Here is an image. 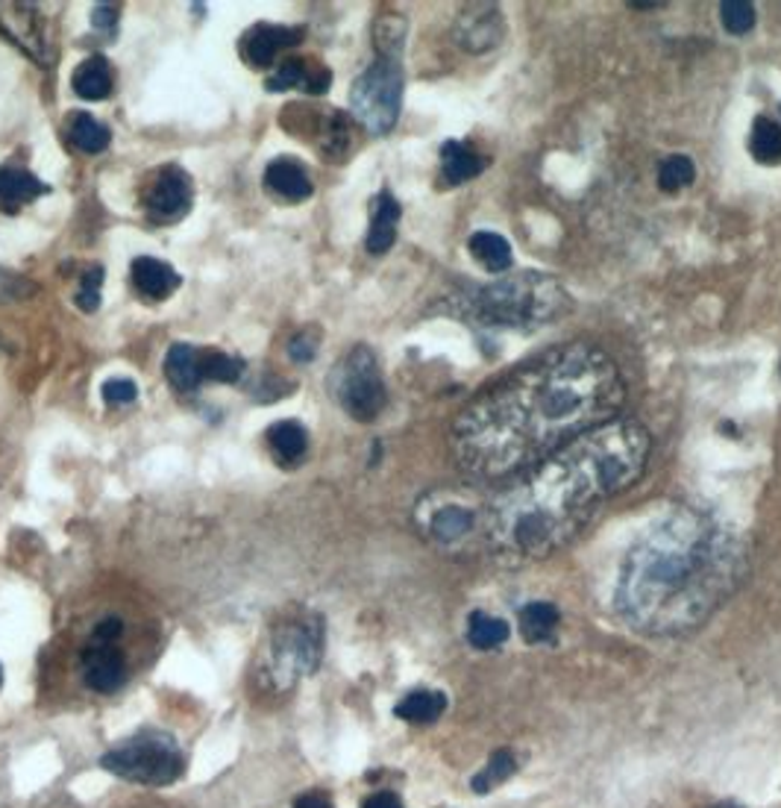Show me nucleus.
<instances>
[{
  "label": "nucleus",
  "mask_w": 781,
  "mask_h": 808,
  "mask_svg": "<svg viewBox=\"0 0 781 808\" xmlns=\"http://www.w3.org/2000/svg\"><path fill=\"white\" fill-rule=\"evenodd\" d=\"M626 383L606 350H547L467 403L453 424L455 462L479 480H517L588 430L614 421Z\"/></svg>",
  "instance_id": "f257e3e1"
},
{
  "label": "nucleus",
  "mask_w": 781,
  "mask_h": 808,
  "mask_svg": "<svg viewBox=\"0 0 781 808\" xmlns=\"http://www.w3.org/2000/svg\"><path fill=\"white\" fill-rule=\"evenodd\" d=\"M649 433L635 421H608L521 473L485 509V541L497 556L544 558L576 539L590 518L640 480Z\"/></svg>",
  "instance_id": "f03ea898"
},
{
  "label": "nucleus",
  "mask_w": 781,
  "mask_h": 808,
  "mask_svg": "<svg viewBox=\"0 0 781 808\" xmlns=\"http://www.w3.org/2000/svg\"><path fill=\"white\" fill-rule=\"evenodd\" d=\"M746 544L711 511L679 509L649 527L623 558L614 603L644 636H687L741 588Z\"/></svg>",
  "instance_id": "7ed1b4c3"
},
{
  "label": "nucleus",
  "mask_w": 781,
  "mask_h": 808,
  "mask_svg": "<svg viewBox=\"0 0 781 808\" xmlns=\"http://www.w3.org/2000/svg\"><path fill=\"white\" fill-rule=\"evenodd\" d=\"M568 309V294L561 289L559 279L523 270L509 274L485 286L473 294L471 312L473 318L488 327L532 329L540 324H550Z\"/></svg>",
  "instance_id": "20e7f679"
},
{
  "label": "nucleus",
  "mask_w": 781,
  "mask_h": 808,
  "mask_svg": "<svg viewBox=\"0 0 781 808\" xmlns=\"http://www.w3.org/2000/svg\"><path fill=\"white\" fill-rule=\"evenodd\" d=\"M103 768L126 782L162 788L183 776L185 759L180 744L162 732H138L103 756Z\"/></svg>",
  "instance_id": "39448f33"
},
{
  "label": "nucleus",
  "mask_w": 781,
  "mask_h": 808,
  "mask_svg": "<svg viewBox=\"0 0 781 808\" xmlns=\"http://www.w3.org/2000/svg\"><path fill=\"white\" fill-rule=\"evenodd\" d=\"M403 68L391 57H379L350 88V109L370 133H388L400 118Z\"/></svg>",
  "instance_id": "423d86ee"
},
{
  "label": "nucleus",
  "mask_w": 781,
  "mask_h": 808,
  "mask_svg": "<svg viewBox=\"0 0 781 808\" xmlns=\"http://www.w3.org/2000/svg\"><path fill=\"white\" fill-rule=\"evenodd\" d=\"M320 647H324V636H320L318 620H303V624L277 629L268 647L265 667H261L268 688L285 691L300 676L312 674L320 662Z\"/></svg>",
  "instance_id": "0eeeda50"
},
{
  "label": "nucleus",
  "mask_w": 781,
  "mask_h": 808,
  "mask_svg": "<svg viewBox=\"0 0 781 808\" xmlns=\"http://www.w3.org/2000/svg\"><path fill=\"white\" fill-rule=\"evenodd\" d=\"M417 530L441 550H459L483 530L485 535V511L471 506L462 494L453 491H435L417 503L415 509Z\"/></svg>",
  "instance_id": "6e6552de"
},
{
  "label": "nucleus",
  "mask_w": 781,
  "mask_h": 808,
  "mask_svg": "<svg viewBox=\"0 0 781 808\" xmlns=\"http://www.w3.org/2000/svg\"><path fill=\"white\" fill-rule=\"evenodd\" d=\"M332 388L338 403L356 421H374L386 409V383L379 374L377 357L367 347L350 350L332 376Z\"/></svg>",
  "instance_id": "1a4fd4ad"
},
{
  "label": "nucleus",
  "mask_w": 781,
  "mask_h": 808,
  "mask_svg": "<svg viewBox=\"0 0 781 808\" xmlns=\"http://www.w3.org/2000/svg\"><path fill=\"white\" fill-rule=\"evenodd\" d=\"M121 620L103 617L83 653V679L91 691L115 694L126 683V659L118 647Z\"/></svg>",
  "instance_id": "9d476101"
},
{
  "label": "nucleus",
  "mask_w": 781,
  "mask_h": 808,
  "mask_svg": "<svg viewBox=\"0 0 781 808\" xmlns=\"http://www.w3.org/2000/svg\"><path fill=\"white\" fill-rule=\"evenodd\" d=\"M192 206V180L180 168H162L154 185L147 189V215L156 224H171L183 218Z\"/></svg>",
  "instance_id": "9b49d317"
},
{
  "label": "nucleus",
  "mask_w": 781,
  "mask_h": 808,
  "mask_svg": "<svg viewBox=\"0 0 781 808\" xmlns=\"http://www.w3.org/2000/svg\"><path fill=\"white\" fill-rule=\"evenodd\" d=\"M455 36L471 53L491 50L502 39V12L497 3H476L467 7L459 19Z\"/></svg>",
  "instance_id": "f8f14e48"
},
{
  "label": "nucleus",
  "mask_w": 781,
  "mask_h": 808,
  "mask_svg": "<svg viewBox=\"0 0 781 808\" xmlns=\"http://www.w3.org/2000/svg\"><path fill=\"white\" fill-rule=\"evenodd\" d=\"M303 39V29L297 27H273V24H261L253 27L242 41V53L251 65H270L273 57L282 48H291Z\"/></svg>",
  "instance_id": "ddd939ff"
},
{
  "label": "nucleus",
  "mask_w": 781,
  "mask_h": 808,
  "mask_svg": "<svg viewBox=\"0 0 781 808\" xmlns=\"http://www.w3.org/2000/svg\"><path fill=\"white\" fill-rule=\"evenodd\" d=\"M48 192L50 185L41 183L36 173L24 171V168H0V209L3 213H15Z\"/></svg>",
  "instance_id": "4468645a"
},
{
  "label": "nucleus",
  "mask_w": 781,
  "mask_h": 808,
  "mask_svg": "<svg viewBox=\"0 0 781 808\" xmlns=\"http://www.w3.org/2000/svg\"><path fill=\"white\" fill-rule=\"evenodd\" d=\"M265 185H268V192L280 194L285 201H306L312 194V180L306 168L289 156H282V159H273L268 165V171H265Z\"/></svg>",
  "instance_id": "2eb2a0df"
},
{
  "label": "nucleus",
  "mask_w": 781,
  "mask_h": 808,
  "mask_svg": "<svg viewBox=\"0 0 781 808\" xmlns=\"http://www.w3.org/2000/svg\"><path fill=\"white\" fill-rule=\"evenodd\" d=\"M133 282L147 298L162 300L180 289V274L168 262L154 260V256H138L133 262Z\"/></svg>",
  "instance_id": "dca6fc26"
},
{
  "label": "nucleus",
  "mask_w": 781,
  "mask_h": 808,
  "mask_svg": "<svg viewBox=\"0 0 781 808\" xmlns=\"http://www.w3.org/2000/svg\"><path fill=\"white\" fill-rule=\"evenodd\" d=\"M396 221H400V203L391 197V192H379L367 230V251L386 253L396 239Z\"/></svg>",
  "instance_id": "f3484780"
},
{
  "label": "nucleus",
  "mask_w": 781,
  "mask_h": 808,
  "mask_svg": "<svg viewBox=\"0 0 781 808\" xmlns=\"http://www.w3.org/2000/svg\"><path fill=\"white\" fill-rule=\"evenodd\" d=\"M164 374L176 391H197L200 374V353L188 345H174L164 357Z\"/></svg>",
  "instance_id": "a211bd4d"
},
{
  "label": "nucleus",
  "mask_w": 781,
  "mask_h": 808,
  "mask_svg": "<svg viewBox=\"0 0 781 808\" xmlns=\"http://www.w3.org/2000/svg\"><path fill=\"white\" fill-rule=\"evenodd\" d=\"M71 86L83 100H103L112 92V71L103 57H88L86 62H80Z\"/></svg>",
  "instance_id": "6ab92c4d"
},
{
  "label": "nucleus",
  "mask_w": 781,
  "mask_h": 808,
  "mask_svg": "<svg viewBox=\"0 0 781 808\" xmlns=\"http://www.w3.org/2000/svg\"><path fill=\"white\" fill-rule=\"evenodd\" d=\"M559 629V608L550 603H529L521 612V636L526 644H552Z\"/></svg>",
  "instance_id": "aec40b11"
},
{
  "label": "nucleus",
  "mask_w": 781,
  "mask_h": 808,
  "mask_svg": "<svg viewBox=\"0 0 781 808\" xmlns=\"http://www.w3.org/2000/svg\"><path fill=\"white\" fill-rule=\"evenodd\" d=\"M441 168H444L447 183L459 185L479 177L485 168V159L467 145H462V142H447L441 147Z\"/></svg>",
  "instance_id": "412c9836"
},
{
  "label": "nucleus",
  "mask_w": 781,
  "mask_h": 808,
  "mask_svg": "<svg viewBox=\"0 0 781 808\" xmlns=\"http://www.w3.org/2000/svg\"><path fill=\"white\" fill-rule=\"evenodd\" d=\"M447 709V697L441 691H412L396 702L394 714L405 723H435Z\"/></svg>",
  "instance_id": "4be33fe9"
},
{
  "label": "nucleus",
  "mask_w": 781,
  "mask_h": 808,
  "mask_svg": "<svg viewBox=\"0 0 781 808\" xmlns=\"http://www.w3.org/2000/svg\"><path fill=\"white\" fill-rule=\"evenodd\" d=\"M471 253L473 260L491 274H502L512 265V244L502 239L500 232H473Z\"/></svg>",
  "instance_id": "5701e85b"
},
{
  "label": "nucleus",
  "mask_w": 781,
  "mask_h": 808,
  "mask_svg": "<svg viewBox=\"0 0 781 808\" xmlns=\"http://www.w3.org/2000/svg\"><path fill=\"white\" fill-rule=\"evenodd\" d=\"M68 135H71V145L80 147L83 154H100L109 147V126L100 124L97 118L88 112H74L68 121Z\"/></svg>",
  "instance_id": "b1692460"
},
{
  "label": "nucleus",
  "mask_w": 781,
  "mask_h": 808,
  "mask_svg": "<svg viewBox=\"0 0 781 808\" xmlns=\"http://www.w3.org/2000/svg\"><path fill=\"white\" fill-rule=\"evenodd\" d=\"M270 450L277 453V459L285 465H294L303 459L306 453V430L297 421H280L268 430Z\"/></svg>",
  "instance_id": "393cba45"
},
{
  "label": "nucleus",
  "mask_w": 781,
  "mask_h": 808,
  "mask_svg": "<svg viewBox=\"0 0 781 808\" xmlns=\"http://www.w3.org/2000/svg\"><path fill=\"white\" fill-rule=\"evenodd\" d=\"M509 638V624L500 617L485 615V612H473L471 624H467V641L476 650H493V647L505 644Z\"/></svg>",
  "instance_id": "a878e982"
},
{
  "label": "nucleus",
  "mask_w": 781,
  "mask_h": 808,
  "mask_svg": "<svg viewBox=\"0 0 781 808\" xmlns=\"http://www.w3.org/2000/svg\"><path fill=\"white\" fill-rule=\"evenodd\" d=\"M753 156L764 165L781 162V126L772 118H755L753 138H749Z\"/></svg>",
  "instance_id": "bb28decb"
},
{
  "label": "nucleus",
  "mask_w": 781,
  "mask_h": 808,
  "mask_svg": "<svg viewBox=\"0 0 781 808\" xmlns=\"http://www.w3.org/2000/svg\"><path fill=\"white\" fill-rule=\"evenodd\" d=\"M694 162L687 156H667L664 162L658 165V185L664 192H682L685 185L694 183Z\"/></svg>",
  "instance_id": "cd10ccee"
},
{
  "label": "nucleus",
  "mask_w": 781,
  "mask_h": 808,
  "mask_svg": "<svg viewBox=\"0 0 781 808\" xmlns=\"http://www.w3.org/2000/svg\"><path fill=\"white\" fill-rule=\"evenodd\" d=\"M244 371L242 359H232L221 350H209L200 357L203 379H215V383H235Z\"/></svg>",
  "instance_id": "c85d7f7f"
},
{
  "label": "nucleus",
  "mask_w": 781,
  "mask_h": 808,
  "mask_svg": "<svg viewBox=\"0 0 781 808\" xmlns=\"http://www.w3.org/2000/svg\"><path fill=\"white\" fill-rule=\"evenodd\" d=\"M514 770H517V761H514L512 752L505 750L493 752L491 761H488V768H485L479 776H473V791H476V794H488L493 785H500V782L509 780Z\"/></svg>",
  "instance_id": "c756f323"
},
{
  "label": "nucleus",
  "mask_w": 781,
  "mask_h": 808,
  "mask_svg": "<svg viewBox=\"0 0 781 808\" xmlns=\"http://www.w3.org/2000/svg\"><path fill=\"white\" fill-rule=\"evenodd\" d=\"M720 21L732 36H746L755 27V7L749 0H725L720 7Z\"/></svg>",
  "instance_id": "7c9ffc66"
},
{
  "label": "nucleus",
  "mask_w": 781,
  "mask_h": 808,
  "mask_svg": "<svg viewBox=\"0 0 781 808\" xmlns=\"http://www.w3.org/2000/svg\"><path fill=\"white\" fill-rule=\"evenodd\" d=\"M100 282H103V268H88L83 274V282H80L77 291V306L86 309V312H95L100 306Z\"/></svg>",
  "instance_id": "2f4dec72"
},
{
  "label": "nucleus",
  "mask_w": 781,
  "mask_h": 808,
  "mask_svg": "<svg viewBox=\"0 0 781 808\" xmlns=\"http://www.w3.org/2000/svg\"><path fill=\"white\" fill-rule=\"evenodd\" d=\"M306 80H309V71L300 65V62L291 59V62H285V65H282L280 71L268 80V88L270 92H285V88L306 86Z\"/></svg>",
  "instance_id": "473e14b6"
},
{
  "label": "nucleus",
  "mask_w": 781,
  "mask_h": 808,
  "mask_svg": "<svg viewBox=\"0 0 781 808\" xmlns=\"http://www.w3.org/2000/svg\"><path fill=\"white\" fill-rule=\"evenodd\" d=\"M135 395H138V388H135L133 379H109V383L103 385V400H107L109 406L133 403Z\"/></svg>",
  "instance_id": "72a5a7b5"
},
{
  "label": "nucleus",
  "mask_w": 781,
  "mask_h": 808,
  "mask_svg": "<svg viewBox=\"0 0 781 808\" xmlns=\"http://www.w3.org/2000/svg\"><path fill=\"white\" fill-rule=\"evenodd\" d=\"M315 350H318V341L309 336H297L289 347V353L294 362H312V359H315Z\"/></svg>",
  "instance_id": "f704fd0d"
},
{
  "label": "nucleus",
  "mask_w": 781,
  "mask_h": 808,
  "mask_svg": "<svg viewBox=\"0 0 781 808\" xmlns=\"http://www.w3.org/2000/svg\"><path fill=\"white\" fill-rule=\"evenodd\" d=\"M115 21H118V10L115 7H107V3H100V7H95V12H91V24L95 27H115Z\"/></svg>",
  "instance_id": "c9c22d12"
},
{
  "label": "nucleus",
  "mask_w": 781,
  "mask_h": 808,
  "mask_svg": "<svg viewBox=\"0 0 781 808\" xmlns=\"http://www.w3.org/2000/svg\"><path fill=\"white\" fill-rule=\"evenodd\" d=\"M365 808H403V799L391 794V791H379V794L365 799Z\"/></svg>",
  "instance_id": "e433bc0d"
},
{
  "label": "nucleus",
  "mask_w": 781,
  "mask_h": 808,
  "mask_svg": "<svg viewBox=\"0 0 781 808\" xmlns=\"http://www.w3.org/2000/svg\"><path fill=\"white\" fill-rule=\"evenodd\" d=\"M294 808H332V803L327 797H320V794H306V797L297 799Z\"/></svg>",
  "instance_id": "4c0bfd02"
},
{
  "label": "nucleus",
  "mask_w": 781,
  "mask_h": 808,
  "mask_svg": "<svg viewBox=\"0 0 781 808\" xmlns=\"http://www.w3.org/2000/svg\"><path fill=\"white\" fill-rule=\"evenodd\" d=\"M779 374H781V367H779Z\"/></svg>",
  "instance_id": "58836bf2"
}]
</instances>
